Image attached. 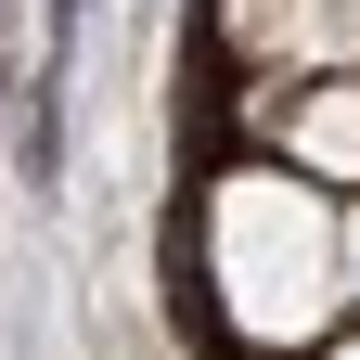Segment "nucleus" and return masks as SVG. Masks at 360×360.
Listing matches in <instances>:
<instances>
[{
    "label": "nucleus",
    "instance_id": "4",
    "mask_svg": "<svg viewBox=\"0 0 360 360\" xmlns=\"http://www.w3.org/2000/svg\"><path fill=\"white\" fill-rule=\"evenodd\" d=\"M296 360H360V322H335L322 347H296Z\"/></svg>",
    "mask_w": 360,
    "mask_h": 360
},
{
    "label": "nucleus",
    "instance_id": "1",
    "mask_svg": "<svg viewBox=\"0 0 360 360\" xmlns=\"http://www.w3.org/2000/svg\"><path fill=\"white\" fill-rule=\"evenodd\" d=\"M193 257H206V296H219V322H232L257 360H296V347H322L347 322V232H335V193L309 167L283 155H232L206 180V206H193Z\"/></svg>",
    "mask_w": 360,
    "mask_h": 360
},
{
    "label": "nucleus",
    "instance_id": "3",
    "mask_svg": "<svg viewBox=\"0 0 360 360\" xmlns=\"http://www.w3.org/2000/svg\"><path fill=\"white\" fill-rule=\"evenodd\" d=\"M219 39H232L245 77H322L335 65V0H219Z\"/></svg>",
    "mask_w": 360,
    "mask_h": 360
},
{
    "label": "nucleus",
    "instance_id": "5",
    "mask_svg": "<svg viewBox=\"0 0 360 360\" xmlns=\"http://www.w3.org/2000/svg\"><path fill=\"white\" fill-rule=\"evenodd\" d=\"M347 322H360V283H347Z\"/></svg>",
    "mask_w": 360,
    "mask_h": 360
},
{
    "label": "nucleus",
    "instance_id": "2",
    "mask_svg": "<svg viewBox=\"0 0 360 360\" xmlns=\"http://www.w3.org/2000/svg\"><path fill=\"white\" fill-rule=\"evenodd\" d=\"M257 142L309 167L322 193H360V65H322V77H283L270 90V116H257Z\"/></svg>",
    "mask_w": 360,
    "mask_h": 360
}]
</instances>
